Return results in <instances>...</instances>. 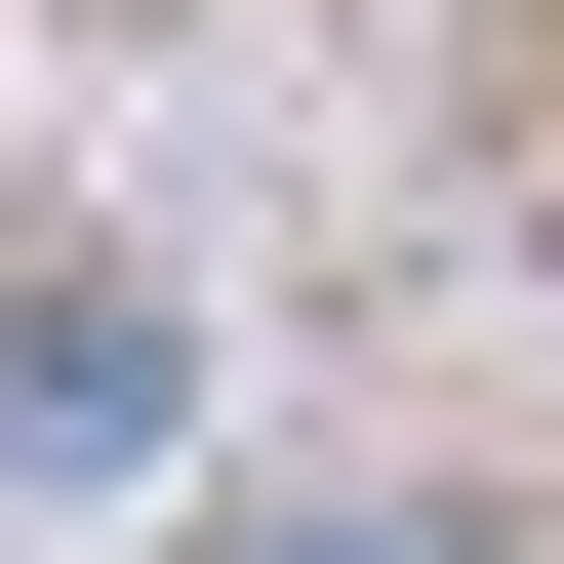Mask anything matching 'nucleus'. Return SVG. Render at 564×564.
Masks as SVG:
<instances>
[{"label": "nucleus", "mask_w": 564, "mask_h": 564, "mask_svg": "<svg viewBox=\"0 0 564 564\" xmlns=\"http://www.w3.org/2000/svg\"><path fill=\"white\" fill-rule=\"evenodd\" d=\"M0 444H41V484L162 444V282H41V323H0Z\"/></svg>", "instance_id": "obj_1"}]
</instances>
